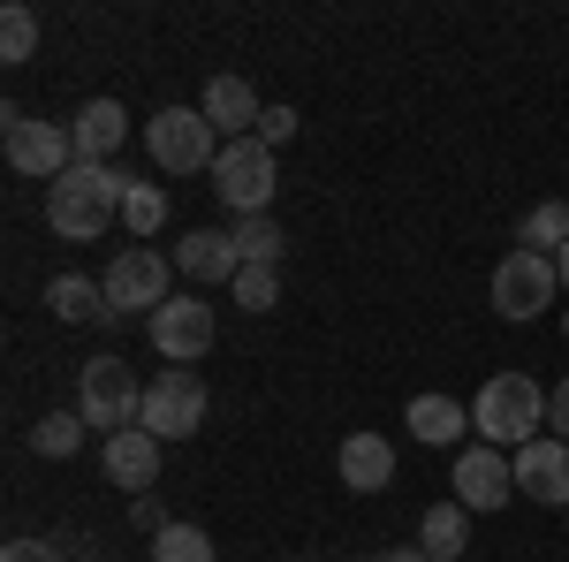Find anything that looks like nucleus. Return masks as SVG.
<instances>
[{
    "mask_svg": "<svg viewBox=\"0 0 569 562\" xmlns=\"http://www.w3.org/2000/svg\"><path fill=\"white\" fill-rule=\"evenodd\" d=\"M206 175H213V198H220L236 220H259L266 206H273V190H281V183H273V145H259V137L220 145V160H213Z\"/></svg>",
    "mask_w": 569,
    "mask_h": 562,
    "instance_id": "20e7f679",
    "label": "nucleus"
},
{
    "mask_svg": "<svg viewBox=\"0 0 569 562\" xmlns=\"http://www.w3.org/2000/svg\"><path fill=\"white\" fill-rule=\"evenodd\" d=\"M176 274L182 282H236V274H243L236 236H228V228H190L176 244Z\"/></svg>",
    "mask_w": 569,
    "mask_h": 562,
    "instance_id": "ddd939ff",
    "label": "nucleus"
},
{
    "mask_svg": "<svg viewBox=\"0 0 569 562\" xmlns=\"http://www.w3.org/2000/svg\"><path fill=\"white\" fill-rule=\"evenodd\" d=\"M144 335H152V349H160L168 365H198V357L213 349V304L190 297V289H176V297L144 319Z\"/></svg>",
    "mask_w": 569,
    "mask_h": 562,
    "instance_id": "1a4fd4ad",
    "label": "nucleus"
},
{
    "mask_svg": "<svg viewBox=\"0 0 569 562\" xmlns=\"http://www.w3.org/2000/svg\"><path fill=\"white\" fill-rule=\"evenodd\" d=\"M99 289H107V312H114V319H122V312H144V319H152L160 304L176 297V289H168V259H160L152 244H130V252H114Z\"/></svg>",
    "mask_w": 569,
    "mask_h": 562,
    "instance_id": "0eeeda50",
    "label": "nucleus"
},
{
    "mask_svg": "<svg viewBox=\"0 0 569 562\" xmlns=\"http://www.w3.org/2000/svg\"><path fill=\"white\" fill-rule=\"evenodd\" d=\"M69 555H77L69 540H8V555H0V562H69Z\"/></svg>",
    "mask_w": 569,
    "mask_h": 562,
    "instance_id": "cd10ccee",
    "label": "nucleus"
},
{
    "mask_svg": "<svg viewBox=\"0 0 569 562\" xmlns=\"http://www.w3.org/2000/svg\"><path fill=\"white\" fill-rule=\"evenodd\" d=\"M395 479V441L388 433H350L342 441V486L350 494H380Z\"/></svg>",
    "mask_w": 569,
    "mask_h": 562,
    "instance_id": "f3484780",
    "label": "nucleus"
},
{
    "mask_svg": "<svg viewBox=\"0 0 569 562\" xmlns=\"http://www.w3.org/2000/svg\"><path fill=\"white\" fill-rule=\"evenodd\" d=\"M77 411H84V426H99V433H130L137 418H144V388L130 381L122 357H91L84 373H77Z\"/></svg>",
    "mask_w": 569,
    "mask_h": 562,
    "instance_id": "39448f33",
    "label": "nucleus"
},
{
    "mask_svg": "<svg viewBox=\"0 0 569 562\" xmlns=\"http://www.w3.org/2000/svg\"><path fill=\"white\" fill-rule=\"evenodd\" d=\"M569 244V206L562 198H539L525 220H517V252H539V259H562Z\"/></svg>",
    "mask_w": 569,
    "mask_h": 562,
    "instance_id": "412c9836",
    "label": "nucleus"
},
{
    "mask_svg": "<svg viewBox=\"0 0 569 562\" xmlns=\"http://www.w3.org/2000/svg\"><path fill=\"white\" fill-rule=\"evenodd\" d=\"M562 517H569V510H562Z\"/></svg>",
    "mask_w": 569,
    "mask_h": 562,
    "instance_id": "f704fd0d",
    "label": "nucleus"
},
{
    "mask_svg": "<svg viewBox=\"0 0 569 562\" xmlns=\"http://www.w3.org/2000/svg\"><path fill=\"white\" fill-rule=\"evenodd\" d=\"M213 137L220 130L198 115V107H160V115L144 122V152H152L168 175H198V168H213V160H220Z\"/></svg>",
    "mask_w": 569,
    "mask_h": 562,
    "instance_id": "423d86ee",
    "label": "nucleus"
},
{
    "mask_svg": "<svg viewBox=\"0 0 569 562\" xmlns=\"http://www.w3.org/2000/svg\"><path fill=\"white\" fill-rule=\"evenodd\" d=\"M198 115H206V122H213L220 137H228V145H236V137H251L259 130V91L243 85V77H213V85H206V99H198Z\"/></svg>",
    "mask_w": 569,
    "mask_h": 562,
    "instance_id": "4468645a",
    "label": "nucleus"
},
{
    "mask_svg": "<svg viewBox=\"0 0 569 562\" xmlns=\"http://www.w3.org/2000/svg\"><path fill=\"white\" fill-rule=\"evenodd\" d=\"M122 198H130V175L77 160V168L46 190V228H53L61 244H99L107 220H122Z\"/></svg>",
    "mask_w": 569,
    "mask_h": 562,
    "instance_id": "f257e3e1",
    "label": "nucleus"
},
{
    "mask_svg": "<svg viewBox=\"0 0 569 562\" xmlns=\"http://www.w3.org/2000/svg\"><path fill=\"white\" fill-rule=\"evenodd\" d=\"M555 297H562L555 259H539V252H509V259L493 266V312H501V319H539Z\"/></svg>",
    "mask_w": 569,
    "mask_h": 562,
    "instance_id": "9d476101",
    "label": "nucleus"
},
{
    "mask_svg": "<svg viewBox=\"0 0 569 562\" xmlns=\"http://www.w3.org/2000/svg\"><path fill=\"white\" fill-rule=\"evenodd\" d=\"M562 335H569V319H562Z\"/></svg>",
    "mask_w": 569,
    "mask_h": 562,
    "instance_id": "72a5a7b5",
    "label": "nucleus"
},
{
    "mask_svg": "<svg viewBox=\"0 0 569 562\" xmlns=\"http://www.w3.org/2000/svg\"><path fill=\"white\" fill-rule=\"evenodd\" d=\"M0 152H8L16 175H31L46 190L77 168V137L61 130V122H46V115H31V107H0Z\"/></svg>",
    "mask_w": 569,
    "mask_h": 562,
    "instance_id": "7ed1b4c3",
    "label": "nucleus"
},
{
    "mask_svg": "<svg viewBox=\"0 0 569 562\" xmlns=\"http://www.w3.org/2000/svg\"><path fill=\"white\" fill-rule=\"evenodd\" d=\"M107 479L130 486V494H144V486L160 479V433H144V426L107 433Z\"/></svg>",
    "mask_w": 569,
    "mask_h": 562,
    "instance_id": "dca6fc26",
    "label": "nucleus"
},
{
    "mask_svg": "<svg viewBox=\"0 0 569 562\" xmlns=\"http://www.w3.org/2000/svg\"><path fill=\"white\" fill-rule=\"evenodd\" d=\"M152 562H213V540L198 524H160L152 532Z\"/></svg>",
    "mask_w": 569,
    "mask_h": 562,
    "instance_id": "393cba45",
    "label": "nucleus"
},
{
    "mask_svg": "<svg viewBox=\"0 0 569 562\" xmlns=\"http://www.w3.org/2000/svg\"><path fill=\"white\" fill-rule=\"evenodd\" d=\"M410 433H418L426 448H456V441L471 433V411H463L456 395H410Z\"/></svg>",
    "mask_w": 569,
    "mask_h": 562,
    "instance_id": "a211bd4d",
    "label": "nucleus"
},
{
    "mask_svg": "<svg viewBox=\"0 0 569 562\" xmlns=\"http://www.w3.org/2000/svg\"><path fill=\"white\" fill-rule=\"evenodd\" d=\"M547 426H555V441H569V381L547 395Z\"/></svg>",
    "mask_w": 569,
    "mask_h": 562,
    "instance_id": "c756f323",
    "label": "nucleus"
},
{
    "mask_svg": "<svg viewBox=\"0 0 569 562\" xmlns=\"http://www.w3.org/2000/svg\"><path fill=\"white\" fill-rule=\"evenodd\" d=\"M69 137H77V160L107 168V160H114V145L130 137V115H122V99H91V107H77Z\"/></svg>",
    "mask_w": 569,
    "mask_h": 562,
    "instance_id": "2eb2a0df",
    "label": "nucleus"
},
{
    "mask_svg": "<svg viewBox=\"0 0 569 562\" xmlns=\"http://www.w3.org/2000/svg\"><path fill=\"white\" fill-rule=\"evenodd\" d=\"M448 486H456V502H463L471 517H493V510L517 502V464H509L501 448H486V441H479V448L456 456V479H448Z\"/></svg>",
    "mask_w": 569,
    "mask_h": 562,
    "instance_id": "9b49d317",
    "label": "nucleus"
},
{
    "mask_svg": "<svg viewBox=\"0 0 569 562\" xmlns=\"http://www.w3.org/2000/svg\"><path fill=\"white\" fill-rule=\"evenodd\" d=\"M509 464H517V494H531L539 510H569V441L539 433V441H525Z\"/></svg>",
    "mask_w": 569,
    "mask_h": 562,
    "instance_id": "f8f14e48",
    "label": "nucleus"
},
{
    "mask_svg": "<svg viewBox=\"0 0 569 562\" xmlns=\"http://www.w3.org/2000/svg\"><path fill=\"white\" fill-rule=\"evenodd\" d=\"M84 411H46L39 426H31V448H39L46 464H61V456H77V448H84Z\"/></svg>",
    "mask_w": 569,
    "mask_h": 562,
    "instance_id": "5701e85b",
    "label": "nucleus"
},
{
    "mask_svg": "<svg viewBox=\"0 0 569 562\" xmlns=\"http://www.w3.org/2000/svg\"><path fill=\"white\" fill-rule=\"evenodd\" d=\"M380 562H433V555H426V548H388Z\"/></svg>",
    "mask_w": 569,
    "mask_h": 562,
    "instance_id": "2f4dec72",
    "label": "nucleus"
},
{
    "mask_svg": "<svg viewBox=\"0 0 569 562\" xmlns=\"http://www.w3.org/2000/svg\"><path fill=\"white\" fill-rule=\"evenodd\" d=\"M555 274H562V289H569V244H562V259H555Z\"/></svg>",
    "mask_w": 569,
    "mask_h": 562,
    "instance_id": "473e14b6",
    "label": "nucleus"
},
{
    "mask_svg": "<svg viewBox=\"0 0 569 562\" xmlns=\"http://www.w3.org/2000/svg\"><path fill=\"white\" fill-rule=\"evenodd\" d=\"M130 517L144 524V532H160V524H168V517H160V502H152V494H137V510H130Z\"/></svg>",
    "mask_w": 569,
    "mask_h": 562,
    "instance_id": "7c9ffc66",
    "label": "nucleus"
},
{
    "mask_svg": "<svg viewBox=\"0 0 569 562\" xmlns=\"http://www.w3.org/2000/svg\"><path fill=\"white\" fill-rule=\"evenodd\" d=\"M471 426H479L486 448H525L547 426V388L531 373H493L479 388V403H471Z\"/></svg>",
    "mask_w": 569,
    "mask_h": 562,
    "instance_id": "f03ea898",
    "label": "nucleus"
},
{
    "mask_svg": "<svg viewBox=\"0 0 569 562\" xmlns=\"http://www.w3.org/2000/svg\"><path fill=\"white\" fill-rule=\"evenodd\" d=\"M463 540H471V510L463 502H433L426 524H418V548L433 562H463Z\"/></svg>",
    "mask_w": 569,
    "mask_h": 562,
    "instance_id": "aec40b11",
    "label": "nucleus"
},
{
    "mask_svg": "<svg viewBox=\"0 0 569 562\" xmlns=\"http://www.w3.org/2000/svg\"><path fill=\"white\" fill-rule=\"evenodd\" d=\"M251 137H259V145H273V152H281V145H289V137H297V107H266V115H259V130H251Z\"/></svg>",
    "mask_w": 569,
    "mask_h": 562,
    "instance_id": "c85d7f7f",
    "label": "nucleus"
},
{
    "mask_svg": "<svg viewBox=\"0 0 569 562\" xmlns=\"http://www.w3.org/2000/svg\"><path fill=\"white\" fill-rule=\"evenodd\" d=\"M228 289H236L243 312H273V304H281V266H243Z\"/></svg>",
    "mask_w": 569,
    "mask_h": 562,
    "instance_id": "bb28decb",
    "label": "nucleus"
},
{
    "mask_svg": "<svg viewBox=\"0 0 569 562\" xmlns=\"http://www.w3.org/2000/svg\"><path fill=\"white\" fill-rule=\"evenodd\" d=\"M228 236H236V259H243V266H281V252H289V236H281V220H273V214L236 220Z\"/></svg>",
    "mask_w": 569,
    "mask_h": 562,
    "instance_id": "4be33fe9",
    "label": "nucleus"
},
{
    "mask_svg": "<svg viewBox=\"0 0 569 562\" xmlns=\"http://www.w3.org/2000/svg\"><path fill=\"white\" fill-rule=\"evenodd\" d=\"M160 220H168V190H160V183H130V198H122V228H130V236H152Z\"/></svg>",
    "mask_w": 569,
    "mask_h": 562,
    "instance_id": "a878e982",
    "label": "nucleus"
},
{
    "mask_svg": "<svg viewBox=\"0 0 569 562\" xmlns=\"http://www.w3.org/2000/svg\"><path fill=\"white\" fill-rule=\"evenodd\" d=\"M144 433H160V441H190V433L206 426V381L190 373V365H160V381L144 388Z\"/></svg>",
    "mask_w": 569,
    "mask_h": 562,
    "instance_id": "6e6552de",
    "label": "nucleus"
},
{
    "mask_svg": "<svg viewBox=\"0 0 569 562\" xmlns=\"http://www.w3.org/2000/svg\"><path fill=\"white\" fill-rule=\"evenodd\" d=\"M46 304H53V319H69V327H84V319H107V327H114L107 289H99L91 274H53V282H46Z\"/></svg>",
    "mask_w": 569,
    "mask_h": 562,
    "instance_id": "6ab92c4d",
    "label": "nucleus"
},
{
    "mask_svg": "<svg viewBox=\"0 0 569 562\" xmlns=\"http://www.w3.org/2000/svg\"><path fill=\"white\" fill-rule=\"evenodd\" d=\"M31 53H39V16H31L23 0H8V8H0V61L23 69Z\"/></svg>",
    "mask_w": 569,
    "mask_h": 562,
    "instance_id": "b1692460",
    "label": "nucleus"
}]
</instances>
